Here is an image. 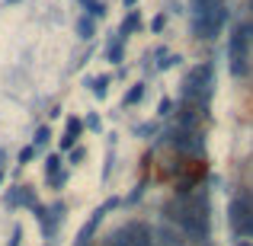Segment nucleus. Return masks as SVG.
Wrapping results in <instances>:
<instances>
[{
  "label": "nucleus",
  "mask_w": 253,
  "mask_h": 246,
  "mask_svg": "<svg viewBox=\"0 0 253 246\" xmlns=\"http://www.w3.org/2000/svg\"><path fill=\"white\" fill-rule=\"evenodd\" d=\"M164 221L183 237L186 243H211V198L202 185H173L164 202Z\"/></svg>",
  "instance_id": "f257e3e1"
},
{
  "label": "nucleus",
  "mask_w": 253,
  "mask_h": 246,
  "mask_svg": "<svg viewBox=\"0 0 253 246\" xmlns=\"http://www.w3.org/2000/svg\"><path fill=\"white\" fill-rule=\"evenodd\" d=\"M228 26V0H189V32L199 42H215Z\"/></svg>",
  "instance_id": "f03ea898"
},
{
  "label": "nucleus",
  "mask_w": 253,
  "mask_h": 246,
  "mask_svg": "<svg viewBox=\"0 0 253 246\" xmlns=\"http://www.w3.org/2000/svg\"><path fill=\"white\" fill-rule=\"evenodd\" d=\"M215 96V64L202 61L196 68L186 70L183 83H179V96L176 103H192V105H209Z\"/></svg>",
  "instance_id": "7ed1b4c3"
},
{
  "label": "nucleus",
  "mask_w": 253,
  "mask_h": 246,
  "mask_svg": "<svg viewBox=\"0 0 253 246\" xmlns=\"http://www.w3.org/2000/svg\"><path fill=\"white\" fill-rule=\"evenodd\" d=\"M99 246H161V243H157V234H154L151 224L125 221V224H119L116 230H109Z\"/></svg>",
  "instance_id": "20e7f679"
},
{
  "label": "nucleus",
  "mask_w": 253,
  "mask_h": 246,
  "mask_svg": "<svg viewBox=\"0 0 253 246\" xmlns=\"http://www.w3.org/2000/svg\"><path fill=\"white\" fill-rule=\"evenodd\" d=\"M161 144H167L173 154L179 157H205V131L196 128H179V125H170L167 131L161 135Z\"/></svg>",
  "instance_id": "39448f33"
},
{
  "label": "nucleus",
  "mask_w": 253,
  "mask_h": 246,
  "mask_svg": "<svg viewBox=\"0 0 253 246\" xmlns=\"http://www.w3.org/2000/svg\"><path fill=\"white\" fill-rule=\"evenodd\" d=\"M250 48H253V42L244 35L241 23H237L234 29H231V35H228V70H231V77H237V80H244V77L250 74V68H253Z\"/></svg>",
  "instance_id": "423d86ee"
},
{
  "label": "nucleus",
  "mask_w": 253,
  "mask_h": 246,
  "mask_svg": "<svg viewBox=\"0 0 253 246\" xmlns=\"http://www.w3.org/2000/svg\"><path fill=\"white\" fill-rule=\"evenodd\" d=\"M228 227L234 240H253V198L250 192H237L228 205Z\"/></svg>",
  "instance_id": "0eeeda50"
},
{
  "label": "nucleus",
  "mask_w": 253,
  "mask_h": 246,
  "mask_svg": "<svg viewBox=\"0 0 253 246\" xmlns=\"http://www.w3.org/2000/svg\"><path fill=\"white\" fill-rule=\"evenodd\" d=\"M36 221H39V230H42V240H55L58 237V230H61V224H64V217H68V202H51V205H39L36 211Z\"/></svg>",
  "instance_id": "6e6552de"
},
{
  "label": "nucleus",
  "mask_w": 253,
  "mask_h": 246,
  "mask_svg": "<svg viewBox=\"0 0 253 246\" xmlns=\"http://www.w3.org/2000/svg\"><path fill=\"white\" fill-rule=\"evenodd\" d=\"M116 208H122V198H119V195L106 198V202L99 205V208H96V211H93V214L84 221V227L77 230L74 246H93V240H96V234H99V224H103V217L109 214V211H116Z\"/></svg>",
  "instance_id": "1a4fd4ad"
},
{
  "label": "nucleus",
  "mask_w": 253,
  "mask_h": 246,
  "mask_svg": "<svg viewBox=\"0 0 253 246\" xmlns=\"http://www.w3.org/2000/svg\"><path fill=\"white\" fill-rule=\"evenodd\" d=\"M39 195H36V185H10V189L3 192V208H10V211H16V208H23V211H36L39 208Z\"/></svg>",
  "instance_id": "9d476101"
},
{
  "label": "nucleus",
  "mask_w": 253,
  "mask_h": 246,
  "mask_svg": "<svg viewBox=\"0 0 253 246\" xmlns=\"http://www.w3.org/2000/svg\"><path fill=\"white\" fill-rule=\"evenodd\" d=\"M42 170H45V179H48L51 189H64V185H68L71 170L64 166V157H61V154H48V157L42 160Z\"/></svg>",
  "instance_id": "9b49d317"
},
{
  "label": "nucleus",
  "mask_w": 253,
  "mask_h": 246,
  "mask_svg": "<svg viewBox=\"0 0 253 246\" xmlns=\"http://www.w3.org/2000/svg\"><path fill=\"white\" fill-rule=\"evenodd\" d=\"M84 138V118L81 115H71L68 122H64V135H61V150H71L77 147Z\"/></svg>",
  "instance_id": "f8f14e48"
},
{
  "label": "nucleus",
  "mask_w": 253,
  "mask_h": 246,
  "mask_svg": "<svg viewBox=\"0 0 253 246\" xmlns=\"http://www.w3.org/2000/svg\"><path fill=\"white\" fill-rule=\"evenodd\" d=\"M141 26H144V19H141V10H138V6H135V10H125V16H122V23H119L116 35L128 42L135 32H141Z\"/></svg>",
  "instance_id": "ddd939ff"
},
{
  "label": "nucleus",
  "mask_w": 253,
  "mask_h": 246,
  "mask_svg": "<svg viewBox=\"0 0 253 246\" xmlns=\"http://www.w3.org/2000/svg\"><path fill=\"white\" fill-rule=\"evenodd\" d=\"M74 35L81 38V42H90V38L96 35V19H90L86 13H77L74 16Z\"/></svg>",
  "instance_id": "4468645a"
},
{
  "label": "nucleus",
  "mask_w": 253,
  "mask_h": 246,
  "mask_svg": "<svg viewBox=\"0 0 253 246\" xmlns=\"http://www.w3.org/2000/svg\"><path fill=\"white\" fill-rule=\"evenodd\" d=\"M106 61L109 64H122L125 61V38H119V35H112L109 38V45H106Z\"/></svg>",
  "instance_id": "2eb2a0df"
},
{
  "label": "nucleus",
  "mask_w": 253,
  "mask_h": 246,
  "mask_svg": "<svg viewBox=\"0 0 253 246\" xmlns=\"http://www.w3.org/2000/svg\"><path fill=\"white\" fill-rule=\"evenodd\" d=\"M109 83H112V74H96V77H86V86H90L93 96L106 99V93H109Z\"/></svg>",
  "instance_id": "dca6fc26"
},
{
  "label": "nucleus",
  "mask_w": 253,
  "mask_h": 246,
  "mask_svg": "<svg viewBox=\"0 0 253 246\" xmlns=\"http://www.w3.org/2000/svg\"><path fill=\"white\" fill-rule=\"evenodd\" d=\"M77 6H81V13H86L90 19H103L106 16V3L103 0H77Z\"/></svg>",
  "instance_id": "f3484780"
},
{
  "label": "nucleus",
  "mask_w": 253,
  "mask_h": 246,
  "mask_svg": "<svg viewBox=\"0 0 253 246\" xmlns=\"http://www.w3.org/2000/svg\"><path fill=\"white\" fill-rule=\"evenodd\" d=\"M144 90H148V83H144V80L131 83L128 90H125V96H122V105H138L144 99Z\"/></svg>",
  "instance_id": "a211bd4d"
},
{
  "label": "nucleus",
  "mask_w": 253,
  "mask_h": 246,
  "mask_svg": "<svg viewBox=\"0 0 253 246\" xmlns=\"http://www.w3.org/2000/svg\"><path fill=\"white\" fill-rule=\"evenodd\" d=\"M84 160H86V147H81V144H77V147L68 150V160H64V163H68V170H74V166H81Z\"/></svg>",
  "instance_id": "6ab92c4d"
},
{
  "label": "nucleus",
  "mask_w": 253,
  "mask_h": 246,
  "mask_svg": "<svg viewBox=\"0 0 253 246\" xmlns=\"http://www.w3.org/2000/svg\"><path fill=\"white\" fill-rule=\"evenodd\" d=\"M48 138H51V128H48V125H39V128H36V138H32V147L42 150L45 144H48Z\"/></svg>",
  "instance_id": "aec40b11"
},
{
  "label": "nucleus",
  "mask_w": 253,
  "mask_h": 246,
  "mask_svg": "<svg viewBox=\"0 0 253 246\" xmlns=\"http://www.w3.org/2000/svg\"><path fill=\"white\" fill-rule=\"evenodd\" d=\"M157 135V122H141V125H135V138H154Z\"/></svg>",
  "instance_id": "412c9836"
},
{
  "label": "nucleus",
  "mask_w": 253,
  "mask_h": 246,
  "mask_svg": "<svg viewBox=\"0 0 253 246\" xmlns=\"http://www.w3.org/2000/svg\"><path fill=\"white\" fill-rule=\"evenodd\" d=\"M36 157H39V150H36V147H32V144H26V147H23V150H19V157H16V160H19V163H23V166H29L32 160H36Z\"/></svg>",
  "instance_id": "4be33fe9"
},
{
  "label": "nucleus",
  "mask_w": 253,
  "mask_h": 246,
  "mask_svg": "<svg viewBox=\"0 0 253 246\" xmlns=\"http://www.w3.org/2000/svg\"><path fill=\"white\" fill-rule=\"evenodd\" d=\"M167 115H173V99H161L157 103V118H167Z\"/></svg>",
  "instance_id": "5701e85b"
},
{
  "label": "nucleus",
  "mask_w": 253,
  "mask_h": 246,
  "mask_svg": "<svg viewBox=\"0 0 253 246\" xmlns=\"http://www.w3.org/2000/svg\"><path fill=\"white\" fill-rule=\"evenodd\" d=\"M6 246H23V227L19 224H13V230H10V243Z\"/></svg>",
  "instance_id": "b1692460"
},
{
  "label": "nucleus",
  "mask_w": 253,
  "mask_h": 246,
  "mask_svg": "<svg viewBox=\"0 0 253 246\" xmlns=\"http://www.w3.org/2000/svg\"><path fill=\"white\" fill-rule=\"evenodd\" d=\"M86 128H90V131H99V128H103L99 115H86V118H84V131H86Z\"/></svg>",
  "instance_id": "393cba45"
},
{
  "label": "nucleus",
  "mask_w": 253,
  "mask_h": 246,
  "mask_svg": "<svg viewBox=\"0 0 253 246\" xmlns=\"http://www.w3.org/2000/svg\"><path fill=\"white\" fill-rule=\"evenodd\" d=\"M164 26H167V13H157V16L151 19V32H161Z\"/></svg>",
  "instance_id": "a878e982"
},
{
  "label": "nucleus",
  "mask_w": 253,
  "mask_h": 246,
  "mask_svg": "<svg viewBox=\"0 0 253 246\" xmlns=\"http://www.w3.org/2000/svg\"><path fill=\"white\" fill-rule=\"evenodd\" d=\"M241 29H244V35H247L250 42H253V19H244V23H241Z\"/></svg>",
  "instance_id": "bb28decb"
},
{
  "label": "nucleus",
  "mask_w": 253,
  "mask_h": 246,
  "mask_svg": "<svg viewBox=\"0 0 253 246\" xmlns=\"http://www.w3.org/2000/svg\"><path fill=\"white\" fill-rule=\"evenodd\" d=\"M122 3H125V10H135V6H138V0H122Z\"/></svg>",
  "instance_id": "cd10ccee"
},
{
  "label": "nucleus",
  "mask_w": 253,
  "mask_h": 246,
  "mask_svg": "<svg viewBox=\"0 0 253 246\" xmlns=\"http://www.w3.org/2000/svg\"><path fill=\"white\" fill-rule=\"evenodd\" d=\"M3 163H6V150L0 147V170H3Z\"/></svg>",
  "instance_id": "c85d7f7f"
},
{
  "label": "nucleus",
  "mask_w": 253,
  "mask_h": 246,
  "mask_svg": "<svg viewBox=\"0 0 253 246\" xmlns=\"http://www.w3.org/2000/svg\"><path fill=\"white\" fill-rule=\"evenodd\" d=\"M234 246H253V240H234Z\"/></svg>",
  "instance_id": "c756f323"
},
{
  "label": "nucleus",
  "mask_w": 253,
  "mask_h": 246,
  "mask_svg": "<svg viewBox=\"0 0 253 246\" xmlns=\"http://www.w3.org/2000/svg\"><path fill=\"white\" fill-rule=\"evenodd\" d=\"M3 182H6V170H0V189H3Z\"/></svg>",
  "instance_id": "7c9ffc66"
},
{
  "label": "nucleus",
  "mask_w": 253,
  "mask_h": 246,
  "mask_svg": "<svg viewBox=\"0 0 253 246\" xmlns=\"http://www.w3.org/2000/svg\"><path fill=\"white\" fill-rule=\"evenodd\" d=\"M247 10H250V19H253V0H247Z\"/></svg>",
  "instance_id": "2f4dec72"
},
{
  "label": "nucleus",
  "mask_w": 253,
  "mask_h": 246,
  "mask_svg": "<svg viewBox=\"0 0 253 246\" xmlns=\"http://www.w3.org/2000/svg\"><path fill=\"white\" fill-rule=\"evenodd\" d=\"M3 3H23V0H3Z\"/></svg>",
  "instance_id": "473e14b6"
},
{
  "label": "nucleus",
  "mask_w": 253,
  "mask_h": 246,
  "mask_svg": "<svg viewBox=\"0 0 253 246\" xmlns=\"http://www.w3.org/2000/svg\"><path fill=\"white\" fill-rule=\"evenodd\" d=\"M45 246H51V243H45Z\"/></svg>",
  "instance_id": "72a5a7b5"
},
{
  "label": "nucleus",
  "mask_w": 253,
  "mask_h": 246,
  "mask_svg": "<svg viewBox=\"0 0 253 246\" xmlns=\"http://www.w3.org/2000/svg\"><path fill=\"white\" fill-rule=\"evenodd\" d=\"M250 198H253V192H250Z\"/></svg>",
  "instance_id": "f704fd0d"
}]
</instances>
